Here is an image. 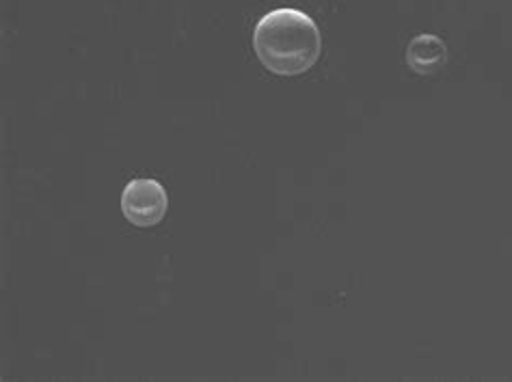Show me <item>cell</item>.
Listing matches in <instances>:
<instances>
[{
	"label": "cell",
	"mask_w": 512,
	"mask_h": 382,
	"mask_svg": "<svg viewBox=\"0 0 512 382\" xmlns=\"http://www.w3.org/2000/svg\"><path fill=\"white\" fill-rule=\"evenodd\" d=\"M253 50L268 72L296 76L312 70L322 52L318 24L299 9H275L253 29Z\"/></svg>",
	"instance_id": "obj_1"
},
{
	"label": "cell",
	"mask_w": 512,
	"mask_h": 382,
	"mask_svg": "<svg viewBox=\"0 0 512 382\" xmlns=\"http://www.w3.org/2000/svg\"><path fill=\"white\" fill-rule=\"evenodd\" d=\"M169 210V195L165 186L152 177H137L126 184L121 193V212L128 223L141 229L156 227Z\"/></svg>",
	"instance_id": "obj_2"
},
{
	"label": "cell",
	"mask_w": 512,
	"mask_h": 382,
	"mask_svg": "<svg viewBox=\"0 0 512 382\" xmlns=\"http://www.w3.org/2000/svg\"><path fill=\"white\" fill-rule=\"evenodd\" d=\"M448 48L437 35H417L407 46V63L415 74L433 76L446 67Z\"/></svg>",
	"instance_id": "obj_3"
}]
</instances>
